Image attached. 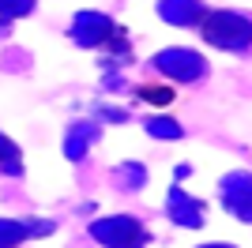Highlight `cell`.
<instances>
[{
  "label": "cell",
  "mask_w": 252,
  "mask_h": 248,
  "mask_svg": "<svg viewBox=\"0 0 252 248\" xmlns=\"http://www.w3.org/2000/svg\"><path fill=\"white\" fill-rule=\"evenodd\" d=\"M196 31L203 34V41H211L215 49L245 53L252 45V19L237 15V11H203Z\"/></svg>",
  "instance_id": "6da1fadb"
},
{
  "label": "cell",
  "mask_w": 252,
  "mask_h": 248,
  "mask_svg": "<svg viewBox=\"0 0 252 248\" xmlns=\"http://www.w3.org/2000/svg\"><path fill=\"white\" fill-rule=\"evenodd\" d=\"M4 11H31V0H0Z\"/></svg>",
  "instance_id": "5b68a950"
},
{
  "label": "cell",
  "mask_w": 252,
  "mask_h": 248,
  "mask_svg": "<svg viewBox=\"0 0 252 248\" xmlns=\"http://www.w3.org/2000/svg\"><path fill=\"white\" fill-rule=\"evenodd\" d=\"M155 64L169 75V79H177V83H189V79L207 75V64L200 61V53H192V49H166V53H158Z\"/></svg>",
  "instance_id": "7a4b0ae2"
},
{
  "label": "cell",
  "mask_w": 252,
  "mask_h": 248,
  "mask_svg": "<svg viewBox=\"0 0 252 248\" xmlns=\"http://www.w3.org/2000/svg\"><path fill=\"white\" fill-rule=\"evenodd\" d=\"M158 11H162L169 23H177V27H192V23H200V15H203L200 0H162Z\"/></svg>",
  "instance_id": "3957f363"
},
{
  "label": "cell",
  "mask_w": 252,
  "mask_h": 248,
  "mask_svg": "<svg viewBox=\"0 0 252 248\" xmlns=\"http://www.w3.org/2000/svg\"><path fill=\"white\" fill-rule=\"evenodd\" d=\"M136 94L143 98V102H155V105H169L173 102V87H162V83H143Z\"/></svg>",
  "instance_id": "277c9868"
}]
</instances>
